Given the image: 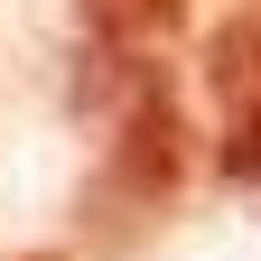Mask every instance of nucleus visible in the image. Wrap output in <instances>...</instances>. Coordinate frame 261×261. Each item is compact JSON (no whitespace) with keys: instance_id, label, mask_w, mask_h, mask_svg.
I'll use <instances>...</instances> for the list:
<instances>
[{"instance_id":"nucleus-1","label":"nucleus","mask_w":261,"mask_h":261,"mask_svg":"<svg viewBox=\"0 0 261 261\" xmlns=\"http://www.w3.org/2000/svg\"><path fill=\"white\" fill-rule=\"evenodd\" d=\"M187 187V103L168 84V65L140 56L112 93V140H103V168H93V233H130V224L168 215Z\"/></svg>"},{"instance_id":"nucleus-4","label":"nucleus","mask_w":261,"mask_h":261,"mask_svg":"<svg viewBox=\"0 0 261 261\" xmlns=\"http://www.w3.org/2000/svg\"><path fill=\"white\" fill-rule=\"evenodd\" d=\"M28 261H56V252H28Z\"/></svg>"},{"instance_id":"nucleus-2","label":"nucleus","mask_w":261,"mask_h":261,"mask_svg":"<svg viewBox=\"0 0 261 261\" xmlns=\"http://www.w3.org/2000/svg\"><path fill=\"white\" fill-rule=\"evenodd\" d=\"M205 103H215V177L261 187V10L205 38Z\"/></svg>"},{"instance_id":"nucleus-3","label":"nucleus","mask_w":261,"mask_h":261,"mask_svg":"<svg viewBox=\"0 0 261 261\" xmlns=\"http://www.w3.org/2000/svg\"><path fill=\"white\" fill-rule=\"evenodd\" d=\"M84 19H93V38H103V47L149 56L159 38H177V28H187V0H84Z\"/></svg>"}]
</instances>
